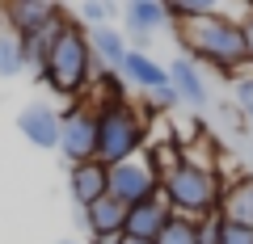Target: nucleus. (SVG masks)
I'll return each mask as SVG.
<instances>
[{"mask_svg": "<svg viewBox=\"0 0 253 244\" xmlns=\"http://www.w3.org/2000/svg\"><path fill=\"white\" fill-rule=\"evenodd\" d=\"M97 59H93L89 51V34H84V26H76L72 17H63L59 26H55L51 34V55H46V68L38 76H42V84L51 93H59V97H81L84 89L93 84V76H97Z\"/></svg>", "mask_w": 253, "mask_h": 244, "instance_id": "nucleus-1", "label": "nucleus"}, {"mask_svg": "<svg viewBox=\"0 0 253 244\" xmlns=\"http://www.w3.org/2000/svg\"><path fill=\"white\" fill-rule=\"evenodd\" d=\"M177 38L194 64L215 68L219 76H241V68H249L245 30L232 26L228 17H219V13H207V17H194L186 26H177Z\"/></svg>", "mask_w": 253, "mask_h": 244, "instance_id": "nucleus-2", "label": "nucleus"}, {"mask_svg": "<svg viewBox=\"0 0 253 244\" xmlns=\"http://www.w3.org/2000/svg\"><path fill=\"white\" fill-rule=\"evenodd\" d=\"M161 194L169 198L173 215L203 223V219L219 215L224 181H219V173H215V169H199V164H186V160H181L177 169H173L169 177L161 181Z\"/></svg>", "mask_w": 253, "mask_h": 244, "instance_id": "nucleus-3", "label": "nucleus"}, {"mask_svg": "<svg viewBox=\"0 0 253 244\" xmlns=\"http://www.w3.org/2000/svg\"><path fill=\"white\" fill-rule=\"evenodd\" d=\"M148 147V122L131 101L97 105V164H123Z\"/></svg>", "mask_w": 253, "mask_h": 244, "instance_id": "nucleus-4", "label": "nucleus"}, {"mask_svg": "<svg viewBox=\"0 0 253 244\" xmlns=\"http://www.w3.org/2000/svg\"><path fill=\"white\" fill-rule=\"evenodd\" d=\"M106 194L114 202H123V207H139V202H148L152 194H161V177H156L148 152L131 156V160H123V164H110L106 169Z\"/></svg>", "mask_w": 253, "mask_h": 244, "instance_id": "nucleus-5", "label": "nucleus"}, {"mask_svg": "<svg viewBox=\"0 0 253 244\" xmlns=\"http://www.w3.org/2000/svg\"><path fill=\"white\" fill-rule=\"evenodd\" d=\"M59 152L72 164L97 160V109L89 101H72L59 114Z\"/></svg>", "mask_w": 253, "mask_h": 244, "instance_id": "nucleus-6", "label": "nucleus"}, {"mask_svg": "<svg viewBox=\"0 0 253 244\" xmlns=\"http://www.w3.org/2000/svg\"><path fill=\"white\" fill-rule=\"evenodd\" d=\"M4 13V21L13 26V34L17 38H34V34H51L55 26H59L68 13L55 9V4H42V0H13L9 9H0Z\"/></svg>", "mask_w": 253, "mask_h": 244, "instance_id": "nucleus-7", "label": "nucleus"}, {"mask_svg": "<svg viewBox=\"0 0 253 244\" xmlns=\"http://www.w3.org/2000/svg\"><path fill=\"white\" fill-rule=\"evenodd\" d=\"M123 21H126V34H131V51H144L152 46L156 30L169 26V13H165V0H126L123 4Z\"/></svg>", "mask_w": 253, "mask_h": 244, "instance_id": "nucleus-8", "label": "nucleus"}, {"mask_svg": "<svg viewBox=\"0 0 253 244\" xmlns=\"http://www.w3.org/2000/svg\"><path fill=\"white\" fill-rule=\"evenodd\" d=\"M169 84L173 93H177L181 105H190L194 114H203V109L211 105V89H207V76H203V68L190 59V55H177L169 64Z\"/></svg>", "mask_w": 253, "mask_h": 244, "instance_id": "nucleus-9", "label": "nucleus"}, {"mask_svg": "<svg viewBox=\"0 0 253 244\" xmlns=\"http://www.w3.org/2000/svg\"><path fill=\"white\" fill-rule=\"evenodd\" d=\"M173 219V207L165 194H152L148 202H139V207H126V223H123V236H131V240H152L169 227Z\"/></svg>", "mask_w": 253, "mask_h": 244, "instance_id": "nucleus-10", "label": "nucleus"}, {"mask_svg": "<svg viewBox=\"0 0 253 244\" xmlns=\"http://www.w3.org/2000/svg\"><path fill=\"white\" fill-rule=\"evenodd\" d=\"M17 131L26 135V143L42 147V152L59 147V114H55V105H46V101H30V105L21 109Z\"/></svg>", "mask_w": 253, "mask_h": 244, "instance_id": "nucleus-11", "label": "nucleus"}, {"mask_svg": "<svg viewBox=\"0 0 253 244\" xmlns=\"http://www.w3.org/2000/svg\"><path fill=\"white\" fill-rule=\"evenodd\" d=\"M76 223L89 232V240L93 236H123V223H126V207L123 202H114L106 194V198H97L93 207H84V210H76Z\"/></svg>", "mask_w": 253, "mask_h": 244, "instance_id": "nucleus-12", "label": "nucleus"}, {"mask_svg": "<svg viewBox=\"0 0 253 244\" xmlns=\"http://www.w3.org/2000/svg\"><path fill=\"white\" fill-rule=\"evenodd\" d=\"M84 34H89V51H93V59H97L101 72H123L126 51H131L123 30H114V26H97V30H84Z\"/></svg>", "mask_w": 253, "mask_h": 244, "instance_id": "nucleus-13", "label": "nucleus"}, {"mask_svg": "<svg viewBox=\"0 0 253 244\" xmlns=\"http://www.w3.org/2000/svg\"><path fill=\"white\" fill-rule=\"evenodd\" d=\"M68 190H72L76 210H84V207H93L97 198H106V164H97V160L72 164V173H68Z\"/></svg>", "mask_w": 253, "mask_h": 244, "instance_id": "nucleus-14", "label": "nucleus"}, {"mask_svg": "<svg viewBox=\"0 0 253 244\" xmlns=\"http://www.w3.org/2000/svg\"><path fill=\"white\" fill-rule=\"evenodd\" d=\"M123 76L126 84H135V89H144V93H152V89H161V84H169V68H161L152 59V55H144V51H126V64H123Z\"/></svg>", "mask_w": 253, "mask_h": 244, "instance_id": "nucleus-15", "label": "nucleus"}, {"mask_svg": "<svg viewBox=\"0 0 253 244\" xmlns=\"http://www.w3.org/2000/svg\"><path fill=\"white\" fill-rule=\"evenodd\" d=\"M219 215H224V223L253 227V177H236L232 185H224V198H219Z\"/></svg>", "mask_w": 253, "mask_h": 244, "instance_id": "nucleus-16", "label": "nucleus"}, {"mask_svg": "<svg viewBox=\"0 0 253 244\" xmlns=\"http://www.w3.org/2000/svg\"><path fill=\"white\" fill-rule=\"evenodd\" d=\"M26 72V51H21V38L13 34V26L0 13V80H13V76Z\"/></svg>", "mask_w": 253, "mask_h": 244, "instance_id": "nucleus-17", "label": "nucleus"}, {"mask_svg": "<svg viewBox=\"0 0 253 244\" xmlns=\"http://www.w3.org/2000/svg\"><path fill=\"white\" fill-rule=\"evenodd\" d=\"M232 109H236V118L245 122V131L253 135V76H236V84H232Z\"/></svg>", "mask_w": 253, "mask_h": 244, "instance_id": "nucleus-18", "label": "nucleus"}, {"mask_svg": "<svg viewBox=\"0 0 253 244\" xmlns=\"http://www.w3.org/2000/svg\"><path fill=\"white\" fill-rule=\"evenodd\" d=\"M156 244H199V223H194V219L173 215V219H169V227L156 236Z\"/></svg>", "mask_w": 253, "mask_h": 244, "instance_id": "nucleus-19", "label": "nucleus"}, {"mask_svg": "<svg viewBox=\"0 0 253 244\" xmlns=\"http://www.w3.org/2000/svg\"><path fill=\"white\" fill-rule=\"evenodd\" d=\"M110 17H114V9H110L106 0H84V4H81V26H84V30L110 26Z\"/></svg>", "mask_w": 253, "mask_h": 244, "instance_id": "nucleus-20", "label": "nucleus"}, {"mask_svg": "<svg viewBox=\"0 0 253 244\" xmlns=\"http://www.w3.org/2000/svg\"><path fill=\"white\" fill-rule=\"evenodd\" d=\"M148 105H152V109H165V114H169V109H177L181 101H177V93H173V84H161V89L148 93Z\"/></svg>", "mask_w": 253, "mask_h": 244, "instance_id": "nucleus-21", "label": "nucleus"}, {"mask_svg": "<svg viewBox=\"0 0 253 244\" xmlns=\"http://www.w3.org/2000/svg\"><path fill=\"white\" fill-rule=\"evenodd\" d=\"M219 219H224V215H219ZM219 244H253V227L224 223V227H219Z\"/></svg>", "mask_w": 253, "mask_h": 244, "instance_id": "nucleus-22", "label": "nucleus"}, {"mask_svg": "<svg viewBox=\"0 0 253 244\" xmlns=\"http://www.w3.org/2000/svg\"><path fill=\"white\" fill-rule=\"evenodd\" d=\"M245 46H249V64H253V17L245 21Z\"/></svg>", "mask_w": 253, "mask_h": 244, "instance_id": "nucleus-23", "label": "nucleus"}, {"mask_svg": "<svg viewBox=\"0 0 253 244\" xmlns=\"http://www.w3.org/2000/svg\"><path fill=\"white\" fill-rule=\"evenodd\" d=\"M89 244H118V236H93Z\"/></svg>", "mask_w": 253, "mask_h": 244, "instance_id": "nucleus-24", "label": "nucleus"}, {"mask_svg": "<svg viewBox=\"0 0 253 244\" xmlns=\"http://www.w3.org/2000/svg\"><path fill=\"white\" fill-rule=\"evenodd\" d=\"M118 244H152V240H131V236H118Z\"/></svg>", "mask_w": 253, "mask_h": 244, "instance_id": "nucleus-25", "label": "nucleus"}, {"mask_svg": "<svg viewBox=\"0 0 253 244\" xmlns=\"http://www.w3.org/2000/svg\"><path fill=\"white\" fill-rule=\"evenodd\" d=\"M59 244H81V240H59Z\"/></svg>", "mask_w": 253, "mask_h": 244, "instance_id": "nucleus-26", "label": "nucleus"}]
</instances>
